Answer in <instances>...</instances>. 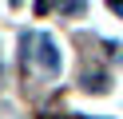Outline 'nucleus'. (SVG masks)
Segmentation results:
<instances>
[{
    "label": "nucleus",
    "mask_w": 123,
    "mask_h": 119,
    "mask_svg": "<svg viewBox=\"0 0 123 119\" xmlns=\"http://www.w3.org/2000/svg\"><path fill=\"white\" fill-rule=\"evenodd\" d=\"M36 63H40V71L44 75H60V48H56V40L52 36H36Z\"/></svg>",
    "instance_id": "f257e3e1"
},
{
    "label": "nucleus",
    "mask_w": 123,
    "mask_h": 119,
    "mask_svg": "<svg viewBox=\"0 0 123 119\" xmlns=\"http://www.w3.org/2000/svg\"><path fill=\"white\" fill-rule=\"evenodd\" d=\"M111 8H115V16H123V4H111Z\"/></svg>",
    "instance_id": "20e7f679"
},
{
    "label": "nucleus",
    "mask_w": 123,
    "mask_h": 119,
    "mask_svg": "<svg viewBox=\"0 0 123 119\" xmlns=\"http://www.w3.org/2000/svg\"><path fill=\"white\" fill-rule=\"evenodd\" d=\"M60 12H64V16H80V12H83V4H64Z\"/></svg>",
    "instance_id": "7ed1b4c3"
},
{
    "label": "nucleus",
    "mask_w": 123,
    "mask_h": 119,
    "mask_svg": "<svg viewBox=\"0 0 123 119\" xmlns=\"http://www.w3.org/2000/svg\"><path fill=\"white\" fill-rule=\"evenodd\" d=\"M83 87L87 91H107V71H83Z\"/></svg>",
    "instance_id": "f03ea898"
}]
</instances>
